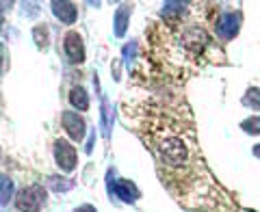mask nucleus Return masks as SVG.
<instances>
[{
	"label": "nucleus",
	"mask_w": 260,
	"mask_h": 212,
	"mask_svg": "<svg viewBox=\"0 0 260 212\" xmlns=\"http://www.w3.org/2000/svg\"><path fill=\"white\" fill-rule=\"evenodd\" d=\"M102 134H104V138H109L111 136V104H109V100L107 97H102Z\"/></svg>",
	"instance_id": "14"
},
{
	"label": "nucleus",
	"mask_w": 260,
	"mask_h": 212,
	"mask_svg": "<svg viewBox=\"0 0 260 212\" xmlns=\"http://www.w3.org/2000/svg\"><path fill=\"white\" fill-rule=\"evenodd\" d=\"M113 175H115V171H109V193L119 197L124 203H135L137 199L141 197V191L137 189L135 182L130 180H113Z\"/></svg>",
	"instance_id": "5"
},
{
	"label": "nucleus",
	"mask_w": 260,
	"mask_h": 212,
	"mask_svg": "<svg viewBox=\"0 0 260 212\" xmlns=\"http://www.w3.org/2000/svg\"><path fill=\"white\" fill-rule=\"evenodd\" d=\"M182 39H184V46L191 48L193 52H200L202 48L206 46V42H208V39H206V32L202 30V28H198V26H191L189 30L184 32Z\"/></svg>",
	"instance_id": "10"
},
{
	"label": "nucleus",
	"mask_w": 260,
	"mask_h": 212,
	"mask_svg": "<svg viewBox=\"0 0 260 212\" xmlns=\"http://www.w3.org/2000/svg\"><path fill=\"white\" fill-rule=\"evenodd\" d=\"M54 162L63 173H72L78 165V154L76 148L65 138H56L54 141Z\"/></svg>",
	"instance_id": "3"
},
{
	"label": "nucleus",
	"mask_w": 260,
	"mask_h": 212,
	"mask_svg": "<svg viewBox=\"0 0 260 212\" xmlns=\"http://www.w3.org/2000/svg\"><path fill=\"white\" fill-rule=\"evenodd\" d=\"M135 52H137V44H135V42L128 44V46H124V59H126L128 65H130V61L135 59Z\"/></svg>",
	"instance_id": "19"
},
{
	"label": "nucleus",
	"mask_w": 260,
	"mask_h": 212,
	"mask_svg": "<svg viewBox=\"0 0 260 212\" xmlns=\"http://www.w3.org/2000/svg\"><path fill=\"white\" fill-rule=\"evenodd\" d=\"M46 189L42 184H28L15 195V208L20 212H39L46 206Z\"/></svg>",
	"instance_id": "1"
},
{
	"label": "nucleus",
	"mask_w": 260,
	"mask_h": 212,
	"mask_svg": "<svg viewBox=\"0 0 260 212\" xmlns=\"http://www.w3.org/2000/svg\"><path fill=\"white\" fill-rule=\"evenodd\" d=\"M32 39L37 42V48H42V50H46V48H48V26H46V24H42V26H35V28H32Z\"/></svg>",
	"instance_id": "15"
},
{
	"label": "nucleus",
	"mask_w": 260,
	"mask_h": 212,
	"mask_svg": "<svg viewBox=\"0 0 260 212\" xmlns=\"http://www.w3.org/2000/svg\"><path fill=\"white\" fill-rule=\"evenodd\" d=\"M241 30V13L237 11H225L219 15V20L215 22V32L217 37L221 39V42H230V39H234L239 35Z\"/></svg>",
	"instance_id": "4"
},
{
	"label": "nucleus",
	"mask_w": 260,
	"mask_h": 212,
	"mask_svg": "<svg viewBox=\"0 0 260 212\" xmlns=\"http://www.w3.org/2000/svg\"><path fill=\"white\" fill-rule=\"evenodd\" d=\"M13 191L15 184L7 173H0V206H7L13 199Z\"/></svg>",
	"instance_id": "12"
},
{
	"label": "nucleus",
	"mask_w": 260,
	"mask_h": 212,
	"mask_svg": "<svg viewBox=\"0 0 260 212\" xmlns=\"http://www.w3.org/2000/svg\"><path fill=\"white\" fill-rule=\"evenodd\" d=\"M74 212H98L95 206H91V203H83V206H78Z\"/></svg>",
	"instance_id": "20"
},
{
	"label": "nucleus",
	"mask_w": 260,
	"mask_h": 212,
	"mask_svg": "<svg viewBox=\"0 0 260 212\" xmlns=\"http://www.w3.org/2000/svg\"><path fill=\"white\" fill-rule=\"evenodd\" d=\"M63 52L65 56H68V61L72 65H80V63H85V42H83V37L78 35L76 30H68L65 32V37H63Z\"/></svg>",
	"instance_id": "6"
},
{
	"label": "nucleus",
	"mask_w": 260,
	"mask_h": 212,
	"mask_svg": "<svg viewBox=\"0 0 260 212\" xmlns=\"http://www.w3.org/2000/svg\"><path fill=\"white\" fill-rule=\"evenodd\" d=\"M243 130L245 132H251V134H258L260 132V121L258 119H247V121H243Z\"/></svg>",
	"instance_id": "18"
},
{
	"label": "nucleus",
	"mask_w": 260,
	"mask_h": 212,
	"mask_svg": "<svg viewBox=\"0 0 260 212\" xmlns=\"http://www.w3.org/2000/svg\"><path fill=\"white\" fill-rule=\"evenodd\" d=\"M258 121H260V119H258Z\"/></svg>",
	"instance_id": "24"
},
{
	"label": "nucleus",
	"mask_w": 260,
	"mask_h": 212,
	"mask_svg": "<svg viewBox=\"0 0 260 212\" xmlns=\"http://www.w3.org/2000/svg\"><path fill=\"white\" fill-rule=\"evenodd\" d=\"M61 124H63V130L68 132V136L72 141H83L85 134H87V124L85 119L78 115L76 111H63L61 113Z\"/></svg>",
	"instance_id": "7"
},
{
	"label": "nucleus",
	"mask_w": 260,
	"mask_h": 212,
	"mask_svg": "<svg viewBox=\"0 0 260 212\" xmlns=\"http://www.w3.org/2000/svg\"><path fill=\"white\" fill-rule=\"evenodd\" d=\"M5 59H7V50H5V46L0 44V72L5 69Z\"/></svg>",
	"instance_id": "21"
},
{
	"label": "nucleus",
	"mask_w": 260,
	"mask_h": 212,
	"mask_svg": "<svg viewBox=\"0 0 260 212\" xmlns=\"http://www.w3.org/2000/svg\"><path fill=\"white\" fill-rule=\"evenodd\" d=\"M158 154H160L162 162H167V165H172V167H178V165H184L186 158H189V148H186V143L182 138L167 136L160 141Z\"/></svg>",
	"instance_id": "2"
},
{
	"label": "nucleus",
	"mask_w": 260,
	"mask_h": 212,
	"mask_svg": "<svg viewBox=\"0 0 260 212\" xmlns=\"http://www.w3.org/2000/svg\"><path fill=\"white\" fill-rule=\"evenodd\" d=\"M70 104L76 111H87L89 109V93L85 91V87H74L70 91Z\"/></svg>",
	"instance_id": "11"
},
{
	"label": "nucleus",
	"mask_w": 260,
	"mask_h": 212,
	"mask_svg": "<svg viewBox=\"0 0 260 212\" xmlns=\"http://www.w3.org/2000/svg\"><path fill=\"white\" fill-rule=\"evenodd\" d=\"M50 7H52L54 18L61 20L63 24H74L78 18V9H76L74 3H65V0L59 3V0H54V3H50Z\"/></svg>",
	"instance_id": "8"
},
{
	"label": "nucleus",
	"mask_w": 260,
	"mask_h": 212,
	"mask_svg": "<svg viewBox=\"0 0 260 212\" xmlns=\"http://www.w3.org/2000/svg\"><path fill=\"white\" fill-rule=\"evenodd\" d=\"M243 102H245L247 106L251 104L254 109H260V91H258V89H249L247 95L243 97Z\"/></svg>",
	"instance_id": "17"
},
{
	"label": "nucleus",
	"mask_w": 260,
	"mask_h": 212,
	"mask_svg": "<svg viewBox=\"0 0 260 212\" xmlns=\"http://www.w3.org/2000/svg\"><path fill=\"white\" fill-rule=\"evenodd\" d=\"M186 9V3H165L160 9V15L162 18H172V15H178Z\"/></svg>",
	"instance_id": "16"
},
{
	"label": "nucleus",
	"mask_w": 260,
	"mask_h": 212,
	"mask_svg": "<svg viewBox=\"0 0 260 212\" xmlns=\"http://www.w3.org/2000/svg\"><path fill=\"white\" fill-rule=\"evenodd\" d=\"M130 15H133V5H119L115 15H113V32L115 37H124L126 35V28H128V22H130Z\"/></svg>",
	"instance_id": "9"
},
{
	"label": "nucleus",
	"mask_w": 260,
	"mask_h": 212,
	"mask_svg": "<svg viewBox=\"0 0 260 212\" xmlns=\"http://www.w3.org/2000/svg\"><path fill=\"white\" fill-rule=\"evenodd\" d=\"M3 11H5V7L0 5V28H3Z\"/></svg>",
	"instance_id": "22"
},
{
	"label": "nucleus",
	"mask_w": 260,
	"mask_h": 212,
	"mask_svg": "<svg viewBox=\"0 0 260 212\" xmlns=\"http://www.w3.org/2000/svg\"><path fill=\"white\" fill-rule=\"evenodd\" d=\"M254 154H256V156L260 158V145H256V148H254Z\"/></svg>",
	"instance_id": "23"
},
{
	"label": "nucleus",
	"mask_w": 260,
	"mask_h": 212,
	"mask_svg": "<svg viewBox=\"0 0 260 212\" xmlns=\"http://www.w3.org/2000/svg\"><path fill=\"white\" fill-rule=\"evenodd\" d=\"M48 186H50L52 191L56 193H68L74 189V180H70V178H61V175H50L48 178Z\"/></svg>",
	"instance_id": "13"
}]
</instances>
